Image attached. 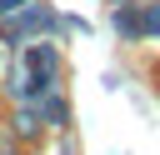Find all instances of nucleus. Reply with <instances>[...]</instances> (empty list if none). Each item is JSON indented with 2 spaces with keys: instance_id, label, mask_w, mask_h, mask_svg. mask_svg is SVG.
<instances>
[{
  "instance_id": "nucleus-1",
  "label": "nucleus",
  "mask_w": 160,
  "mask_h": 155,
  "mask_svg": "<svg viewBox=\"0 0 160 155\" xmlns=\"http://www.w3.org/2000/svg\"><path fill=\"white\" fill-rule=\"evenodd\" d=\"M25 65L35 70V75H25V95H45V85H50V75H55V50L50 45H25Z\"/></svg>"
},
{
  "instance_id": "nucleus-2",
  "label": "nucleus",
  "mask_w": 160,
  "mask_h": 155,
  "mask_svg": "<svg viewBox=\"0 0 160 155\" xmlns=\"http://www.w3.org/2000/svg\"><path fill=\"white\" fill-rule=\"evenodd\" d=\"M140 30H145V35H160V5H155V10H145V20H140Z\"/></svg>"
},
{
  "instance_id": "nucleus-3",
  "label": "nucleus",
  "mask_w": 160,
  "mask_h": 155,
  "mask_svg": "<svg viewBox=\"0 0 160 155\" xmlns=\"http://www.w3.org/2000/svg\"><path fill=\"white\" fill-rule=\"evenodd\" d=\"M25 0H0V15H10V10H20Z\"/></svg>"
}]
</instances>
